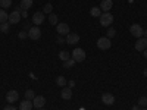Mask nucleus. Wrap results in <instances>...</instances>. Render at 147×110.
Here are the masks:
<instances>
[{"instance_id": "nucleus-34", "label": "nucleus", "mask_w": 147, "mask_h": 110, "mask_svg": "<svg viewBox=\"0 0 147 110\" xmlns=\"http://www.w3.org/2000/svg\"><path fill=\"white\" fill-rule=\"evenodd\" d=\"M24 28H25V30H28V31H30V28H31V27H30V23L27 22V23H25V25H24Z\"/></svg>"}, {"instance_id": "nucleus-17", "label": "nucleus", "mask_w": 147, "mask_h": 110, "mask_svg": "<svg viewBox=\"0 0 147 110\" xmlns=\"http://www.w3.org/2000/svg\"><path fill=\"white\" fill-rule=\"evenodd\" d=\"M90 15L94 16V18H100V15H102V9H100V7H97V6L91 7V9H90Z\"/></svg>"}, {"instance_id": "nucleus-7", "label": "nucleus", "mask_w": 147, "mask_h": 110, "mask_svg": "<svg viewBox=\"0 0 147 110\" xmlns=\"http://www.w3.org/2000/svg\"><path fill=\"white\" fill-rule=\"evenodd\" d=\"M18 99H19V94H18V91H15V90H10V91H7V94H6V101L7 103H15V101H18Z\"/></svg>"}, {"instance_id": "nucleus-20", "label": "nucleus", "mask_w": 147, "mask_h": 110, "mask_svg": "<svg viewBox=\"0 0 147 110\" xmlns=\"http://www.w3.org/2000/svg\"><path fill=\"white\" fill-rule=\"evenodd\" d=\"M75 63H77V62H75V60H74L72 57H71V59H68V60H66V62H63V68L71 69V68H72L74 65H75Z\"/></svg>"}, {"instance_id": "nucleus-28", "label": "nucleus", "mask_w": 147, "mask_h": 110, "mask_svg": "<svg viewBox=\"0 0 147 110\" xmlns=\"http://www.w3.org/2000/svg\"><path fill=\"white\" fill-rule=\"evenodd\" d=\"M52 9H53L52 3H47V5L43 7V13H52Z\"/></svg>"}, {"instance_id": "nucleus-31", "label": "nucleus", "mask_w": 147, "mask_h": 110, "mask_svg": "<svg viewBox=\"0 0 147 110\" xmlns=\"http://www.w3.org/2000/svg\"><path fill=\"white\" fill-rule=\"evenodd\" d=\"M65 41H66V40L63 38V35H59V37H57V43H59V44H62V43H65Z\"/></svg>"}, {"instance_id": "nucleus-41", "label": "nucleus", "mask_w": 147, "mask_h": 110, "mask_svg": "<svg viewBox=\"0 0 147 110\" xmlns=\"http://www.w3.org/2000/svg\"><path fill=\"white\" fill-rule=\"evenodd\" d=\"M38 110H44V109H38Z\"/></svg>"}, {"instance_id": "nucleus-1", "label": "nucleus", "mask_w": 147, "mask_h": 110, "mask_svg": "<svg viewBox=\"0 0 147 110\" xmlns=\"http://www.w3.org/2000/svg\"><path fill=\"white\" fill-rule=\"evenodd\" d=\"M113 22V15L110 13V12H103L100 15V23L103 27H110Z\"/></svg>"}, {"instance_id": "nucleus-9", "label": "nucleus", "mask_w": 147, "mask_h": 110, "mask_svg": "<svg viewBox=\"0 0 147 110\" xmlns=\"http://www.w3.org/2000/svg\"><path fill=\"white\" fill-rule=\"evenodd\" d=\"M102 101L106 104V106H112L115 103V95L113 94H110V93H105L102 95Z\"/></svg>"}, {"instance_id": "nucleus-18", "label": "nucleus", "mask_w": 147, "mask_h": 110, "mask_svg": "<svg viewBox=\"0 0 147 110\" xmlns=\"http://www.w3.org/2000/svg\"><path fill=\"white\" fill-rule=\"evenodd\" d=\"M32 3H34L32 0H21V6H19V7H21V9H25V10H28V9L32 6Z\"/></svg>"}, {"instance_id": "nucleus-25", "label": "nucleus", "mask_w": 147, "mask_h": 110, "mask_svg": "<svg viewBox=\"0 0 147 110\" xmlns=\"http://www.w3.org/2000/svg\"><path fill=\"white\" fill-rule=\"evenodd\" d=\"M10 5H12V0H0V6H2V9L10 7Z\"/></svg>"}, {"instance_id": "nucleus-39", "label": "nucleus", "mask_w": 147, "mask_h": 110, "mask_svg": "<svg viewBox=\"0 0 147 110\" xmlns=\"http://www.w3.org/2000/svg\"><path fill=\"white\" fill-rule=\"evenodd\" d=\"M144 57L147 59V48H146V50H144Z\"/></svg>"}, {"instance_id": "nucleus-21", "label": "nucleus", "mask_w": 147, "mask_h": 110, "mask_svg": "<svg viewBox=\"0 0 147 110\" xmlns=\"http://www.w3.org/2000/svg\"><path fill=\"white\" fill-rule=\"evenodd\" d=\"M59 59L62 60V62H66L68 59H71V56H69V53H68V52H65V50H63V52H60V53H59Z\"/></svg>"}, {"instance_id": "nucleus-23", "label": "nucleus", "mask_w": 147, "mask_h": 110, "mask_svg": "<svg viewBox=\"0 0 147 110\" xmlns=\"http://www.w3.org/2000/svg\"><path fill=\"white\" fill-rule=\"evenodd\" d=\"M34 97H35V93H34L32 90H27V91H25V99H27V100H31V101H32Z\"/></svg>"}, {"instance_id": "nucleus-3", "label": "nucleus", "mask_w": 147, "mask_h": 110, "mask_svg": "<svg viewBox=\"0 0 147 110\" xmlns=\"http://www.w3.org/2000/svg\"><path fill=\"white\" fill-rule=\"evenodd\" d=\"M129 32L132 34V37H137V38H141V37H143V32H144V30L141 28V25H138V23H134V25H131V28H129Z\"/></svg>"}, {"instance_id": "nucleus-10", "label": "nucleus", "mask_w": 147, "mask_h": 110, "mask_svg": "<svg viewBox=\"0 0 147 110\" xmlns=\"http://www.w3.org/2000/svg\"><path fill=\"white\" fill-rule=\"evenodd\" d=\"M46 104V99L43 95H35L34 100H32V106L37 109H43V106Z\"/></svg>"}, {"instance_id": "nucleus-40", "label": "nucleus", "mask_w": 147, "mask_h": 110, "mask_svg": "<svg viewBox=\"0 0 147 110\" xmlns=\"http://www.w3.org/2000/svg\"><path fill=\"white\" fill-rule=\"evenodd\" d=\"M141 110H147V109H141Z\"/></svg>"}, {"instance_id": "nucleus-4", "label": "nucleus", "mask_w": 147, "mask_h": 110, "mask_svg": "<svg viewBox=\"0 0 147 110\" xmlns=\"http://www.w3.org/2000/svg\"><path fill=\"white\" fill-rule=\"evenodd\" d=\"M110 40L107 38V37H102V38L97 40V47L100 48V50H107V48H110Z\"/></svg>"}, {"instance_id": "nucleus-32", "label": "nucleus", "mask_w": 147, "mask_h": 110, "mask_svg": "<svg viewBox=\"0 0 147 110\" xmlns=\"http://www.w3.org/2000/svg\"><path fill=\"white\" fill-rule=\"evenodd\" d=\"M3 110H16V109H15L13 106H12V104H9V106H6V107H5Z\"/></svg>"}, {"instance_id": "nucleus-14", "label": "nucleus", "mask_w": 147, "mask_h": 110, "mask_svg": "<svg viewBox=\"0 0 147 110\" xmlns=\"http://www.w3.org/2000/svg\"><path fill=\"white\" fill-rule=\"evenodd\" d=\"M60 97H62L63 100H71L72 99V90L69 87L62 88V91H60Z\"/></svg>"}, {"instance_id": "nucleus-12", "label": "nucleus", "mask_w": 147, "mask_h": 110, "mask_svg": "<svg viewBox=\"0 0 147 110\" xmlns=\"http://www.w3.org/2000/svg\"><path fill=\"white\" fill-rule=\"evenodd\" d=\"M56 30H57L59 35H68L69 34V25H68V23H57Z\"/></svg>"}, {"instance_id": "nucleus-8", "label": "nucleus", "mask_w": 147, "mask_h": 110, "mask_svg": "<svg viewBox=\"0 0 147 110\" xmlns=\"http://www.w3.org/2000/svg\"><path fill=\"white\" fill-rule=\"evenodd\" d=\"M32 22H34L35 27L41 25V23L44 22V13L43 12H35V13L32 15Z\"/></svg>"}, {"instance_id": "nucleus-19", "label": "nucleus", "mask_w": 147, "mask_h": 110, "mask_svg": "<svg viewBox=\"0 0 147 110\" xmlns=\"http://www.w3.org/2000/svg\"><path fill=\"white\" fill-rule=\"evenodd\" d=\"M7 19H9V15L6 13V10L5 9H0V23L7 22Z\"/></svg>"}, {"instance_id": "nucleus-13", "label": "nucleus", "mask_w": 147, "mask_h": 110, "mask_svg": "<svg viewBox=\"0 0 147 110\" xmlns=\"http://www.w3.org/2000/svg\"><path fill=\"white\" fill-rule=\"evenodd\" d=\"M80 41V35L78 34H75V32H69L68 35H66V43L68 44H77Z\"/></svg>"}, {"instance_id": "nucleus-29", "label": "nucleus", "mask_w": 147, "mask_h": 110, "mask_svg": "<svg viewBox=\"0 0 147 110\" xmlns=\"http://www.w3.org/2000/svg\"><path fill=\"white\" fill-rule=\"evenodd\" d=\"M138 106L140 107H146L147 106V97H140L138 99Z\"/></svg>"}, {"instance_id": "nucleus-36", "label": "nucleus", "mask_w": 147, "mask_h": 110, "mask_svg": "<svg viewBox=\"0 0 147 110\" xmlns=\"http://www.w3.org/2000/svg\"><path fill=\"white\" fill-rule=\"evenodd\" d=\"M74 85H75V82H74V81H69V88L74 87Z\"/></svg>"}, {"instance_id": "nucleus-6", "label": "nucleus", "mask_w": 147, "mask_h": 110, "mask_svg": "<svg viewBox=\"0 0 147 110\" xmlns=\"http://www.w3.org/2000/svg\"><path fill=\"white\" fill-rule=\"evenodd\" d=\"M28 37L31 40H38L40 37H41V31L38 27H31L30 31H28Z\"/></svg>"}, {"instance_id": "nucleus-16", "label": "nucleus", "mask_w": 147, "mask_h": 110, "mask_svg": "<svg viewBox=\"0 0 147 110\" xmlns=\"http://www.w3.org/2000/svg\"><path fill=\"white\" fill-rule=\"evenodd\" d=\"M34 106H32V101L31 100H27L25 99V101H22L21 104H19V110H31Z\"/></svg>"}, {"instance_id": "nucleus-2", "label": "nucleus", "mask_w": 147, "mask_h": 110, "mask_svg": "<svg viewBox=\"0 0 147 110\" xmlns=\"http://www.w3.org/2000/svg\"><path fill=\"white\" fill-rule=\"evenodd\" d=\"M72 59L75 60V62H82V60H85V52L82 50V48L77 47V48H74V52H72Z\"/></svg>"}, {"instance_id": "nucleus-11", "label": "nucleus", "mask_w": 147, "mask_h": 110, "mask_svg": "<svg viewBox=\"0 0 147 110\" xmlns=\"http://www.w3.org/2000/svg\"><path fill=\"white\" fill-rule=\"evenodd\" d=\"M146 48H147V38L141 37V38H138L137 43H136V50L137 52H144Z\"/></svg>"}, {"instance_id": "nucleus-26", "label": "nucleus", "mask_w": 147, "mask_h": 110, "mask_svg": "<svg viewBox=\"0 0 147 110\" xmlns=\"http://www.w3.org/2000/svg\"><path fill=\"white\" fill-rule=\"evenodd\" d=\"M49 22H50L52 25H57V16L55 13H50V16H49Z\"/></svg>"}, {"instance_id": "nucleus-33", "label": "nucleus", "mask_w": 147, "mask_h": 110, "mask_svg": "<svg viewBox=\"0 0 147 110\" xmlns=\"http://www.w3.org/2000/svg\"><path fill=\"white\" fill-rule=\"evenodd\" d=\"M25 35H27L25 32H19V38H25Z\"/></svg>"}, {"instance_id": "nucleus-5", "label": "nucleus", "mask_w": 147, "mask_h": 110, "mask_svg": "<svg viewBox=\"0 0 147 110\" xmlns=\"http://www.w3.org/2000/svg\"><path fill=\"white\" fill-rule=\"evenodd\" d=\"M19 21H21V12H19V9H16V10H13V12L9 15L7 22L10 23V25H15V23H18Z\"/></svg>"}, {"instance_id": "nucleus-24", "label": "nucleus", "mask_w": 147, "mask_h": 110, "mask_svg": "<svg viewBox=\"0 0 147 110\" xmlns=\"http://www.w3.org/2000/svg\"><path fill=\"white\" fill-rule=\"evenodd\" d=\"M56 84L59 85V87H65V85H66V79L63 76H57L56 78Z\"/></svg>"}, {"instance_id": "nucleus-27", "label": "nucleus", "mask_w": 147, "mask_h": 110, "mask_svg": "<svg viewBox=\"0 0 147 110\" xmlns=\"http://www.w3.org/2000/svg\"><path fill=\"white\" fill-rule=\"evenodd\" d=\"M115 35H116V31H115V28H109V30H107V32H106V37H107L109 40L112 38V37H115Z\"/></svg>"}, {"instance_id": "nucleus-35", "label": "nucleus", "mask_w": 147, "mask_h": 110, "mask_svg": "<svg viewBox=\"0 0 147 110\" xmlns=\"http://www.w3.org/2000/svg\"><path fill=\"white\" fill-rule=\"evenodd\" d=\"M132 110H141V107L137 104V106H134V107H132Z\"/></svg>"}, {"instance_id": "nucleus-15", "label": "nucleus", "mask_w": 147, "mask_h": 110, "mask_svg": "<svg viewBox=\"0 0 147 110\" xmlns=\"http://www.w3.org/2000/svg\"><path fill=\"white\" fill-rule=\"evenodd\" d=\"M112 6H113L112 0H103V2L100 3V9H102L103 12H109L110 9H112Z\"/></svg>"}, {"instance_id": "nucleus-22", "label": "nucleus", "mask_w": 147, "mask_h": 110, "mask_svg": "<svg viewBox=\"0 0 147 110\" xmlns=\"http://www.w3.org/2000/svg\"><path fill=\"white\" fill-rule=\"evenodd\" d=\"M9 25H10L9 22H3V23H0V31L5 32V34H7V32H9Z\"/></svg>"}, {"instance_id": "nucleus-38", "label": "nucleus", "mask_w": 147, "mask_h": 110, "mask_svg": "<svg viewBox=\"0 0 147 110\" xmlns=\"http://www.w3.org/2000/svg\"><path fill=\"white\" fill-rule=\"evenodd\" d=\"M143 75H144V76H147V69H144V72H143Z\"/></svg>"}, {"instance_id": "nucleus-30", "label": "nucleus", "mask_w": 147, "mask_h": 110, "mask_svg": "<svg viewBox=\"0 0 147 110\" xmlns=\"http://www.w3.org/2000/svg\"><path fill=\"white\" fill-rule=\"evenodd\" d=\"M19 12H21V16H24V18H27V16H28V10L21 9V7H19Z\"/></svg>"}, {"instance_id": "nucleus-37", "label": "nucleus", "mask_w": 147, "mask_h": 110, "mask_svg": "<svg viewBox=\"0 0 147 110\" xmlns=\"http://www.w3.org/2000/svg\"><path fill=\"white\" fill-rule=\"evenodd\" d=\"M143 35H144V38H147V30H146V31L143 32Z\"/></svg>"}]
</instances>
